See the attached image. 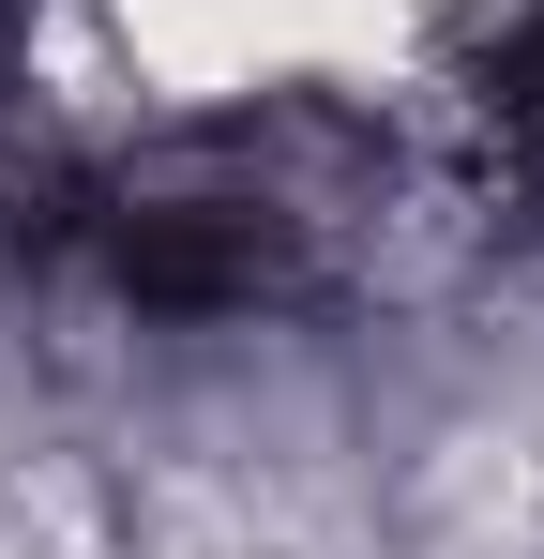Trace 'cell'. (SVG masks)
I'll return each instance as SVG.
<instances>
[{"instance_id":"obj_3","label":"cell","mask_w":544,"mask_h":559,"mask_svg":"<svg viewBox=\"0 0 544 559\" xmlns=\"http://www.w3.org/2000/svg\"><path fill=\"white\" fill-rule=\"evenodd\" d=\"M15 61H31V0H0V92H15Z\"/></svg>"},{"instance_id":"obj_2","label":"cell","mask_w":544,"mask_h":559,"mask_svg":"<svg viewBox=\"0 0 544 559\" xmlns=\"http://www.w3.org/2000/svg\"><path fill=\"white\" fill-rule=\"evenodd\" d=\"M469 106H484V167L544 212V0L484 46V92H469Z\"/></svg>"},{"instance_id":"obj_1","label":"cell","mask_w":544,"mask_h":559,"mask_svg":"<svg viewBox=\"0 0 544 559\" xmlns=\"http://www.w3.org/2000/svg\"><path fill=\"white\" fill-rule=\"evenodd\" d=\"M61 242L152 318H243V302L303 287L318 212L287 197V167L258 136H167V152H137V167L61 197Z\"/></svg>"}]
</instances>
